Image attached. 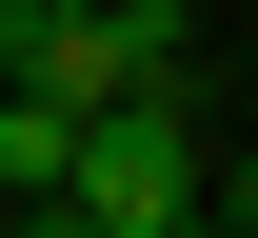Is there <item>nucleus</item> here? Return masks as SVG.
<instances>
[{
  "instance_id": "nucleus-4",
  "label": "nucleus",
  "mask_w": 258,
  "mask_h": 238,
  "mask_svg": "<svg viewBox=\"0 0 258 238\" xmlns=\"http://www.w3.org/2000/svg\"><path fill=\"white\" fill-rule=\"evenodd\" d=\"M159 238H258V218H238V179H219V199H179V218H159Z\"/></svg>"
},
{
  "instance_id": "nucleus-1",
  "label": "nucleus",
  "mask_w": 258,
  "mask_h": 238,
  "mask_svg": "<svg viewBox=\"0 0 258 238\" xmlns=\"http://www.w3.org/2000/svg\"><path fill=\"white\" fill-rule=\"evenodd\" d=\"M179 0H0V100H60V119H99V100H179Z\"/></svg>"
},
{
  "instance_id": "nucleus-3",
  "label": "nucleus",
  "mask_w": 258,
  "mask_h": 238,
  "mask_svg": "<svg viewBox=\"0 0 258 238\" xmlns=\"http://www.w3.org/2000/svg\"><path fill=\"white\" fill-rule=\"evenodd\" d=\"M0 199H60V100H0Z\"/></svg>"
},
{
  "instance_id": "nucleus-2",
  "label": "nucleus",
  "mask_w": 258,
  "mask_h": 238,
  "mask_svg": "<svg viewBox=\"0 0 258 238\" xmlns=\"http://www.w3.org/2000/svg\"><path fill=\"white\" fill-rule=\"evenodd\" d=\"M179 199H199V100H99V119H60V218L159 238Z\"/></svg>"
}]
</instances>
